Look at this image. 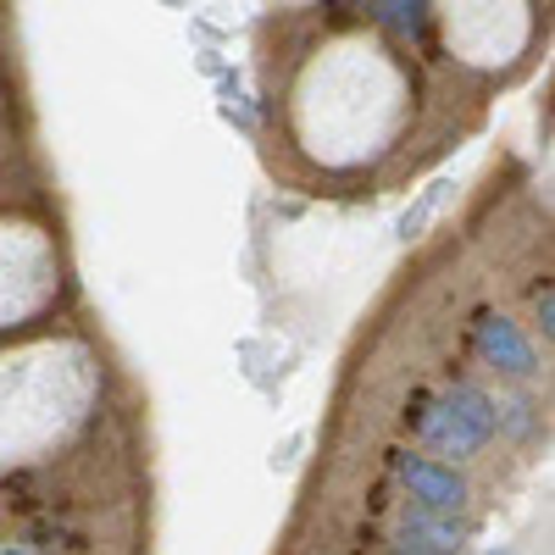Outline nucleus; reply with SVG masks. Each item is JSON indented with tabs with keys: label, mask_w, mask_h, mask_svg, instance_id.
I'll return each instance as SVG.
<instances>
[{
	"label": "nucleus",
	"mask_w": 555,
	"mask_h": 555,
	"mask_svg": "<svg viewBox=\"0 0 555 555\" xmlns=\"http://www.w3.org/2000/svg\"><path fill=\"white\" fill-rule=\"evenodd\" d=\"M489 555H505V550H489Z\"/></svg>",
	"instance_id": "6e6552de"
},
{
	"label": "nucleus",
	"mask_w": 555,
	"mask_h": 555,
	"mask_svg": "<svg viewBox=\"0 0 555 555\" xmlns=\"http://www.w3.org/2000/svg\"><path fill=\"white\" fill-rule=\"evenodd\" d=\"M395 473L400 483L411 489V500L423 505V512H439V517H455L461 505H467V478L455 467H439L428 455H395Z\"/></svg>",
	"instance_id": "f03ea898"
},
{
	"label": "nucleus",
	"mask_w": 555,
	"mask_h": 555,
	"mask_svg": "<svg viewBox=\"0 0 555 555\" xmlns=\"http://www.w3.org/2000/svg\"><path fill=\"white\" fill-rule=\"evenodd\" d=\"M478 356H483L489 366H500V373H517V378L533 373V345L522 339L517 322H505V317H494V311L478 322Z\"/></svg>",
	"instance_id": "7ed1b4c3"
},
{
	"label": "nucleus",
	"mask_w": 555,
	"mask_h": 555,
	"mask_svg": "<svg viewBox=\"0 0 555 555\" xmlns=\"http://www.w3.org/2000/svg\"><path fill=\"white\" fill-rule=\"evenodd\" d=\"M0 555H28V550H23V544H7V550H0Z\"/></svg>",
	"instance_id": "0eeeda50"
},
{
	"label": "nucleus",
	"mask_w": 555,
	"mask_h": 555,
	"mask_svg": "<svg viewBox=\"0 0 555 555\" xmlns=\"http://www.w3.org/2000/svg\"><path fill=\"white\" fill-rule=\"evenodd\" d=\"M395 34H423L428 28V7H416V0H384V7H373Z\"/></svg>",
	"instance_id": "39448f33"
},
{
	"label": "nucleus",
	"mask_w": 555,
	"mask_h": 555,
	"mask_svg": "<svg viewBox=\"0 0 555 555\" xmlns=\"http://www.w3.org/2000/svg\"><path fill=\"white\" fill-rule=\"evenodd\" d=\"M494 423H500L494 400L483 389H467V384L416 411V434H423L439 455H473V450H483Z\"/></svg>",
	"instance_id": "f257e3e1"
},
{
	"label": "nucleus",
	"mask_w": 555,
	"mask_h": 555,
	"mask_svg": "<svg viewBox=\"0 0 555 555\" xmlns=\"http://www.w3.org/2000/svg\"><path fill=\"white\" fill-rule=\"evenodd\" d=\"M539 322H544V334L555 328V295H544V300H539Z\"/></svg>",
	"instance_id": "423d86ee"
},
{
	"label": "nucleus",
	"mask_w": 555,
	"mask_h": 555,
	"mask_svg": "<svg viewBox=\"0 0 555 555\" xmlns=\"http://www.w3.org/2000/svg\"><path fill=\"white\" fill-rule=\"evenodd\" d=\"M461 522L455 517H439V512H405V544H416V550H434V555H455L461 550Z\"/></svg>",
	"instance_id": "20e7f679"
}]
</instances>
